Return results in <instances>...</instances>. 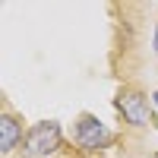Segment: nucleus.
Listing matches in <instances>:
<instances>
[{
    "label": "nucleus",
    "mask_w": 158,
    "mask_h": 158,
    "mask_svg": "<svg viewBox=\"0 0 158 158\" xmlns=\"http://www.w3.org/2000/svg\"><path fill=\"white\" fill-rule=\"evenodd\" d=\"M60 149V123L57 120H41L35 123L22 139V152L29 158H48Z\"/></svg>",
    "instance_id": "f257e3e1"
},
{
    "label": "nucleus",
    "mask_w": 158,
    "mask_h": 158,
    "mask_svg": "<svg viewBox=\"0 0 158 158\" xmlns=\"http://www.w3.org/2000/svg\"><path fill=\"white\" fill-rule=\"evenodd\" d=\"M117 111L123 114V120L130 127H149V98L136 89H123L117 95Z\"/></svg>",
    "instance_id": "f03ea898"
},
{
    "label": "nucleus",
    "mask_w": 158,
    "mask_h": 158,
    "mask_svg": "<svg viewBox=\"0 0 158 158\" xmlns=\"http://www.w3.org/2000/svg\"><path fill=\"white\" fill-rule=\"evenodd\" d=\"M76 142H79V149H104L111 142V133H108V127H104L98 117H92V114H82L79 117V123H76Z\"/></svg>",
    "instance_id": "7ed1b4c3"
},
{
    "label": "nucleus",
    "mask_w": 158,
    "mask_h": 158,
    "mask_svg": "<svg viewBox=\"0 0 158 158\" xmlns=\"http://www.w3.org/2000/svg\"><path fill=\"white\" fill-rule=\"evenodd\" d=\"M22 139H25V136H22V123H19L13 114H3V117H0V152L10 155Z\"/></svg>",
    "instance_id": "20e7f679"
},
{
    "label": "nucleus",
    "mask_w": 158,
    "mask_h": 158,
    "mask_svg": "<svg viewBox=\"0 0 158 158\" xmlns=\"http://www.w3.org/2000/svg\"><path fill=\"white\" fill-rule=\"evenodd\" d=\"M152 104H155V108H158V89L152 92Z\"/></svg>",
    "instance_id": "39448f33"
},
{
    "label": "nucleus",
    "mask_w": 158,
    "mask_h": 158,
    "mask_svg": "<svg viewBox=\"0 0 158 158\" xmlns=\"http://www.w3.org/2000/svg\"><path fill=\"white\" fill-rule=\"evenodd\" d=\"M155 54H158V32H155Z\"/></svg>",
    "instance_id": "423d86ee"
}]
</instances>
